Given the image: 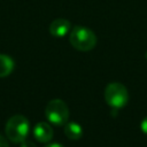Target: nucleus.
<instances>
[{
	"mask_svg": "<svg viewBox=\"0 0 147 147\" xmlns=\"http://www.w3.org/2000/svg\"><path fill=\"white\" fill-rule=\"evenodd\" d=\"M69 41L74 48L80 52H88L96 45L95 33L86 26L76 25L70 32Z\"/></svg>",
	"mask_w": 147,
	"mask_h": 147,
	"instance_id": "1",
	"label": "nucleus"
},
{
	"mask_svg": "<svg viewBox=\"0 0 147 147\" xmlns=\"http://www.w3.org/2000/svg\"><path fill=\"white\" fill-rule=\"evenodd\" d=\"M29 129H30V124L25 116L14 115L7 121L5 126V132H6V137L10 141L15 144H21L26 139Z\"/></svg>",
	"mask_w": 147,
	"mask_h": 147,
	"instance_id": "2",
	"label": "nucleus"
},
{
	"mask_svg": "<svg viewBox=\"0 0 147 147\" xmlns=\"http://www.w3.org/2000/svg\"><path fill=\"white\" fill-rule=\"evenodd\" d=\"M105 100L114 110L123 108L129 101V93L126 87L117 82L110 83L105 88Z\"/></svg>",
	"mask_w": 147,
	"mask_h": 147,
	"instance_id": "3",
	"label": "nucleus"
},
{
	"mask_svg": "<svg viewBox=\"0 0 147 147\" xmlns=\"http://www.w3.org/2000/svg\"><path fill=\"white\" fill-rule=\"evenodd\" d=\"M45 116L53 125L62 126L69 119V108L63 100L53 99L46 105Z\"/></svg>",
	"mask_w": 147,
	"mask_h": 147,
	"instance_id": "4",
	"label": "nucleus"
},
{
	"mask_svg": "<svg viewBox=\"0 0 147 147\" xmlns=\"http://www.w3.org/2000/svg\"><path fill=\"white\" fill-rule=\"evenodd\" d=\"M53 129L46 122H39L33 127V136L39 142H48L53 138Z\"/></svg>",
	"mask_w": 147,
	"mask_h": 147,
	"instance_id": "5",
	"label": "nucleus"
},
{
	"mask_svg": "<svg viewBox=\"0 0 147 147\" xmlns=\"http://www.w3.org/2000/svg\"><path fill=\"white\" fill-rule=\"evenodd\" d=\"M71 29V24L65 18H56L49 24V32L53 37H64Z\"/></svg>",
	"mask_w": 147,
	"mask_h": 147,
	"instance_id": "6",
	"label": "nucleus"
},
{
	"mask_svg": "<svg viewBox=\"0 0 147 147\" xmlns=\"http://www.w3.org/2000/svg\"><path fill=\"white\" fill-rule=\"evenodd\" d=\"M64 134L70 140H78L83 136V129L78 123L69 122L64 124Z\"/></svg>",
	"mask_w": 147,
	"mask_h": 147,
	"instance_id": "7",
	"label": "nucleus"
},
{
	"mask_svg": "<svg viewBox=\"0 0 147 147\" xmlns=\"http://www.w3.org/2000/svg\"><path fill=\"white\" fill-rule=\"evenodd\" d=\"M14 67L15 63L10 56L6 54H0V78L9 76L14 70Z\"/></svg>",
	"mask_w": 147,
	"mask_h": 147,
	"instance_id": "8",
	"label": "nucleus"
},
{
	"mask_svg": "<svg viewBox=\"0 0 147 147\" xmlns=\"http://www.w3.org/2000/svg\"><path fill=\"white\" fill-rule=\"evenodd\" d=\"M21 147H37V146L34 145V142H32V141L25 139L24 141L21 142Z\"/></svg>",
	"mask_w": 147,
	"mask_h": 147,
	"instance_id": "9",
	"label": "nucleus"
},
{
	"mask_svg": "<svg viewBox=\"0 0 147 147\" xmlns=\"http://www.w3.org/2000/svg\"><path fill=\"white\" fill-rule=\"evenodd\" d=\"M140 127H141V131H142L145 134H147V116L142 119V122H141V124H140Z\"/></svg>",
	"mask_w": 147,
	"mask_h": 147,
	"instance_id": "10",
	"label": "nucleus"
},
{
	"mask_svg": "<svg viewBox=\"0 0 147 147\" xmlns=\"http://www.w3.org/2000/svg\"><path fill=\"white\" fill-rule=\"evenodd\" d=\"M0 147H9V144H8L7 139L3 138L1 134H0Z\"/></svg>",
	"mask_w": 147,
	"mask_h": 147,
	"instance_id": "11",
	"label": "nucleus"
},
{
	"mask_svg": "<svg viewBox=\"0 0 147 147\" xmlns=\"http://www.w3.org/2000/svg\"><path fill=\"white\" fill-rule=\"evenodd\" d=\"M45 147H63L61 144H57V142H53V144H48L46 145Z\"/></svg>",
	"mask_w": 147,
	"mask_h": 147,
	"instance_id": "12",
	"label": "nucleus"
},
{
	"mask_svg": "<svg viewBox=\"0 0 147 147\" xmlns=\"http://www.w3.org/2000/svg\"><path fill=\"white\" fill-rule=\"evenodd\" d=\"M145 56H146V59H147V52H146V54H145Z\"/></svg>",
	"mask_w": 147,
	"mask_h": 147,
	"instance_id": "13",
	"label": "nucleus"
}]
</instances>
